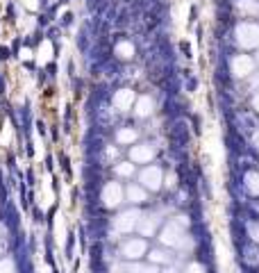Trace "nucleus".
<instances>
[{
  "instance_id": "obj_13",
  "label": "nucleus",
  "mask_w": 259,
  "mask_h": 273,
  "mask_svg": "<svg viewBox=\"0 0 259 273\" xmlns=\"http://www.w3.org/2000/svg\"><path fill=\"white\" fill-rule=\"evenodd\" d=\"M119 271H125V273H159L157 271V264H141L137 259H130L127 264H123Z\"/></svg>"
},
{
  "instance_id": "obj_1",
  "label": "nucleus",
  "mask_w": 259,
  "mask_h": 273,
  "mask_svg": "<svg viewBox=\"0 0 259 273\" xmlns=\"http://www.w3.org/2000/svg\"><path fill=\"white\" fill-rule=\"evenodd\" d=\"M186 228H189V216H175L170 219L166 225H164L162 235H159V241L168 248H175V246H182L184 244V235H186Z\"/></svg>"
},
{
  "instance_id": "obj_6",
  "label": "nucleus",
  "mask_w": 259,
  "mask_h": 273,
  "mask_svg": "<svg viewBox=\"0 0 259 273\" xmlns=\"http://www.w3.org/2000/svg\"><path fill=\"white\" fill-rule=\"evenodd\" d=\"M100 198H103V203L107 207H119L123 203V198H125V189L119 182H107L103 187V196Z\"/></svg>"
},
{
  "instance_id": "obj_28",
  "label": "nucleus",
  "mask_w": 259,
  "mask_h": 273,
  "mask_svg": "<svg viewBox=\"0 0 259 273\" xmlns=\"http://www.w3.org/2000/svg\"><path fill=\"white\" fill-rule=\"evenodd\" d=\"M39 7L46 9V7H48V0H39Z\"/></svg>"
},
{
  "instance_id": "obj_11",
  "label": "nucleus",
  "mask_w": 259,
  "mask_h": 273,
  "mask_svg": "<svg viewBox=\"0 0 259 273\" xmlns=\"http://www.w3.org/2000/svg\"><path fill=\"white\" fill-rule=\"evenodd\" d=\"M232 9L241 16H255L259 14V2L257 0H232Z\"/></svg>"
},
{
  "instance_id": "obj_7",
  "label": "nucleus",
  "mask_w": 259,
  "mask_h": 273,
  "mask_svg": "<svg viewBox=\"0 0 259 273\" xmlns=\"http://www.w3.org/2000/svg\"><path fill=\"white\" fill-rule=\"evenodd\" d=\"M146 251H148V244H146V239H139V237H132L121 246V253L125 259H139L146 255Z\"/></svg>"
},
{
  "instance_id": "obj_31",
  "label": "nucleus",
  "mask_w": 259,
  "mask_h": 273,
  "mask_svg": "<svg viewBox=\"0 0 259 273\" xmlns=\"http://www.w3.org/2000/svg\"><path fill=\"white\" fill-rule=\"evenodd\" d=\"M255 64H259V52H257V59H255Z\"/></svg>"
},
{
  "instance_id": "obj_14",
  "label": "nucleus",
  "mask_w": 259,
  "mask_h": 273,
  "mask_svg": "<svg viewBox=\"0 0 259 273\" xmlns=\"http://www.w3.org/2000/svg\"><path fill=\"white\" fill-rule=\"evenodd\" d=\"M137 137H139V132H137V130H132V128H121L119 132H116V144L127 146V144L137 141Z\"/></svg>"
},
{
  "instance_id": "obj_23",
  "label": "nucleus",
  "mask_w": 259,
  "mask_h": 273,
  "mask_svg": "<svg viewBox=\"0 0 259 273\" xmlns=\"http://www.w3.org/2000/svg\"><path fill=\"white\" fill-rule=\"evenodd\" d=\"M71 23H73V14H71V12H66V14L61 16V25H71Z\"/></svg>"
},
{
  "instance_id": "obj_5",
  "label": "nucleus",
  "mask_w": 259,
  "mask_h": 273,
  "mask_svg": "<svg viewBox=\"0 0 259 273\" xmlns=\"http://www.w3.org/2000/svg\"><path fill=\"white\" fill-rule=\"evenodd\" d=\"M229 71L234 78H248L255 71V59L248 57V55H234L229 59Z\"/></svg>"
},
{
  "instance_id": "obj_3",
  "label": "nucleus",
  "mask_w": 259,
  "mask_h": 273,
  "mask_svg": "<svg viewBox=\"0 0 259 273\" xmlns=\"http://www.w3.org/2000/svg\"><path fill=\"white\" fill-rule=\"evenodd\" d=\"M139 185L148 192H159L164 185V171L157 164H150L139 173Z\"/></svg>"
},
{
  "instance_id": "obj_16",
  "label": "nucleus",
  "mask_w": 259,
  "mask_h": 273,
  "mask_svg": "<svg viewBox=\"0 0 259 273\" xmlns=\"http://www.w3.org/2000/svg\"><path fill=\"white\" fill-rule=\"evenodd\" d=\"M134 112H137V116H141V118L150 116V112H152V100H150L148 96L139 98V100H137V107H134Z\"/></svg>"
},
{
  "instance_id": "obj_19",
  "label": "nucleus",
  "mask_w": 259,
  "mask_h": 273,
  "mask_svg": "<svg viewBox=\"0 0 259 273\" xmlns=\"http://www.w3.org/2000/svg\"><path fill=\"white\" fill-rule=\"evenodd\" d=\"M150 264H168L170 262V255L162 248H155V251H150Z\"/></svg>"
},
{
  "instance_id": "obj_2",
  "label": "nucleus",
  "mask_w": 259,
  "mask_h": 273,
  "mask_svg": "<svg viewBox=\"0 0 259 273\" xmlns=\"http://www.w3.org/2000/svg\"><path fill=\"white\" fill-rule=\"evenodd\" d=\"M234 37H237L239 48H259V25L250 21L237 23Z\"/></svg>"
},
{
  "instance_id": "obj_30",
  "label": "nucleus",
  "mask_w": 259,
  "mask_h": 273,
  "mask_svg": "<svg viewBox=\"0 0 259 273\" xmlns=\"http://www.w3.org/2000/svg\"><path fill=\"white\" fill-rule=\"evenodd\" d=\"M123 2H125V5H130V2H134V0H123Z\"/></svg>"
},
{
  "instance_id": "obj_15",
  "label": "nucleus",
  "mask_w": 259,
  "mask_h": 273,
  "mask_svg": "<svg viewBox=\"0 0 259 273\" xmlns=\"http://www.w3.org/2000/svg\"><path fill=\"white\" fill-rule=\"evenodd\" d=\"M116 55H119L121 59H132L134 57V46H132V41H127V39H121V41H116Z\"/></svg>"
},
{
  "instance_id": "obj_9",
  "label": "nucleus",
  "mask_w": 259,
  "mask_h": 273,
  "mask_svg": "<svg viewBox=\"0 0 259 273\" xmlns=\"http://www.w3.org/2000/svg\"><path fill=\"white\" fill-rule=\"evenodd\" d=\"M132 100H134V91L132 89H119L116 94H114V110L119 112H127L132 107Z\"/></svg>"
},
{
  "instance_id": "obj_24",
  "label": "nucleus",
  "mask_w": 259,
  "mask_h": 273,
  "mask_svg": "<svg viewBox=\"0 0 259 273\" xmlns=\"http://www.w3.org/2000/svg\"><path fill=\"white\" fill-rule=\"evenodd\" d=\"M196 16H198V7H196V5H191V9H189V23L196 21Z\"/></svg>"
},
{
  "instance_id": "obj_25",
  "label": "nucleus",
  "mask_w": 259,
  "mask_h": 273,
  "mask_svg": "<svg viewBox=\"0 0 259 273\" xmlns=\"http://www.w3.org/2000/svg\"><path fill=\"white\" fill-rule=\"evenodd\" d=\"M180 48H182V52H184L186 57H191V48H189V44H186V41H182V44H180Z\"/></svg>"
},
{
  "instance_id": "obj_8",
  "label": "nucleus",
  "mask_w": 259,
  "mask_h": 273,
  "mask_svg": "<svg viewBox=\"0 0 259 273\" xmlns=\"http://www.w3.org/2000/svg\"><path fill=\"white\" fill-rule=\"evenodd\" d=\"M152 157H155V148L150 144H139L130 148V162L134 164H148Z\"/></svg>"
},
{
  "instance_id": "obj_29",
  "label": "nucleus",
  "mask_w": 259,
  "mask_h": 273,
  "mask_svg": "<svg viewBox=\"0 0 259 273\" xmlns=\"http://www.w3.org/2000/svg\"><path fill=\"white\" fill-rule=\"evenodd\" d=\"M60 2H61V5H66V2H71V0H60Z\"/></svg>"
},
{
  "instance_id": "obj_17",
  "label": "nucleus",
  "mask_w": 259,
  "mask_h": 273,
  "mask_svg": "<svg viewBox=\"0 0 259 273\" xmlns=\"http://www.w3.org/2000/svg\"><path fill=\"white\" fill-rule=\"evenodd\" d=\"M114 176H116V177H132L134 176V162H119V164H114Z\"/></svg>"
},
{
  "instance_id": "obj_12",
  "label": "nucleus",
  "mask_w": 259,
  "mask_h": 273,
  "mask_svg": "<svg viewBox=\"0 0 259 273\" xmlns=\"http://www.w3.org/2000/svg\"><path fill=\"white\" fill-rule=\"evenodd\" d=\"M125 198L132 203V205H143L148 200V189H143L141 185H130L125 189Z\"/></svg>"
},
{
  "instance_id": "obj_4",
  "label": "nucleus",
  "mask_w": 259,
  "mask_h": 273,
  "mask_svg": "<svg viewBox=\"0 0 259 273\" xmlns=\"http://www.w3.org/2000/svg\"><path fill=\"white\" fill-rule=\"evenodd\" d=\"M139 219H141L139 209H127V212H121V214L114 219V232H119V235L132 232V230L139 225Z\"/></svg>"
},
{
  "instance_id": "obj_32",
  "label": "nucleus",
  "mask_w": 259,
  "mask_h": 273,
  "mask_svg": "<svg viewBox=\"0 0 259 273\" xmlns=\"http://www.w3.org/2000/svg\"><path fill=\"white\" fill-rule=\"evenodd\" d=\"M166 273H175V271H173V269H170V271H166Z\"/></svg>"
},
{
  "instance_id": "obj_27",
  "label": "nucleus",
  "mask_w": 259,
  "mask_h": 273,
  "mask_svg": "<svg viewBox=\"0 0 259 273\" xmlns=\"http://www.w3.org/2000/svg\"><path fill=\"white\" fill-rule=\"evenodd\" d=\"M252 144H255V148L259 150V132H255L252 134Z\"/></svg>"
},
{
  "instance_id": "obj_26",
  "label": "nucleus",
  "mask_w": 259,
  "mask_h": 273,
  "mask_svg": "<svg viewBox=\"0 0 259 273\" xmlns=\"http://www.w3.org/2000/svg\"><path fill=\"white\" fill-rule=\"evenodd\" d=\"M252 107H255V110L259 112V91L255 94V96H252Z\"/></svg>"
},
{
  "instance_id": "obj_18",
  "label": "nucleus",
  "mask_w": 259,
  "mask_h": 273,
  "mask_svg": "<svg viewBox=\"0 0 259 273\" xmlns=\"http://www.w3.org/2000/svg\"><path fill=\"white\" fill-rule=\"evenodd\" d=\"M245 182V189L252 193V196H259V173H255V171H250V173H245L244 177Z\"/></svg>"
},
{
  "instance_id": "obj_10",
  "label": "nucleus",
  "mask_w": 259,
  "mask_h": 273,
  "mask_svg": "<svg viewBox=\"0 0 259 273\" xmlns=\"http://www.w3.org/2000/svg\"><path fill=\"white\" fill-rule=\"evenodd\" d=\"M157 225H159V214H155V212H152V214H146V216L141 214L139 225H137V228H139V232L143 237H150L157 230Z\"/></svg>"
},
{
  "instance_id": "obj_20",
  "label": "nucleus",
  "mask_w": 259,
  "mask_h": 273,
  "mask_svg": "<svg viewBox=\"0 0 259 273\" xmlns=\"http://www.w3.org/2000/svg\"><path fill=\"white\" fill-rule=\"evenodd\" d=\"M0 273H14V262L12 259H2L0 262Z\"/></svg>"
},
{
  "instance_id": "obj_33",
  "label": "nucleus",
  "mask_w": 259,
  "mask_h": 273,
  "mask_svg": "<svg viewBox=\"0 0 259 273\" xmlns=\"http://www.w3.org/2000/svg\"><path fill=\"white\" fill-rule=\"evenodd\" d=\"M0 255H2V246H0Z\"/></svg>"
},
{
  "instance_id": "obj_22",
  "label": "nucleus",
  "mask_w": 259,
  "mask_h": 273,
  "mask_svg": "<svg viewBox=\"0 0 259 273\" xmlns=\"http://www.w3.org/2000/svg\"><path fill=\"white\" fill-rule=\"evenodd\" d=\"M186 273H205V269H202L200 264H196V262H193V264L186 266Z\"/></svg>"
},
{
  "instance_id": "obj_21",
  "label": "nucleus",
  "mask_w": 259,
  "mask_h": 273,
  "mask_svg": "<svg viewBox=\"0 0 259 273\" xmlns=\"http://www.w3.org/2000/svg\"><path fill=\"white\" fill-rule=\"evenodd\" d=\"M248 78H250V91L252 94H257V89H259V75H248Z\"/></svg>"
}]
</instances>
